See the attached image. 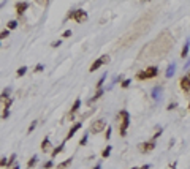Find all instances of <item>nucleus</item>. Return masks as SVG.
<instances>
[{
    "label": "nucleus",
    "instance_id": "nucleus-19",
    "mask_svg": "<svg viewBox=\"0 0 190 169\" xmlns=\"http://www.w3.org/2000/svg\"><path fill=\"white\" fill-rule=\"evenodd\" d=\"M111 149H112V147H111V145H108V147H106V149H104L103 152H101V156H103V158H108V156L111 155Z\"/></svg>",
    "mask_w": 190,
    "mask_h": 169
},
{
    "label": "nucleus",
    "instance_id": "nucleus-7",
    "mask_svg": "<svg viewBox=\"0 0 190 169\" xmlns=\"http://www.w3.org/2000/svg\"><path fill=\"white\" fill-rule=\"evenodd\" d=\"M139 149L142 150V152H150V150H154L155 149V141H147V142H144V144H141L139 145Z\"/></svg>",
    "mask_w": 190,
    "mask_h": 169
},
{
    "label": "nucleus",
    "instance_id": "nucleus-12",
    "mask_svg": "<svg viewBox=\"0 0 190 169\" xmlns=\"http://www.w3.org/2000/svg\"><path fill=\"white\" fill-rule=\"evenodd\" d=\"M162 92H163V89H162L160 86L158 87H154V90H152V98H154V100H160Z\"/></svg>",
    "mask_w": 190,
    "mask_h": 169
},
{
    "label": "nucleus",
    "instance_id": "nucleus-18",
    "mask_svg": "<svg viewBox=\"0 0 190 169\" xmlns=\"http://www.w3.org/2000/svg\"><path fill=\"white\" fill-rule=\"evenodd\" d=\"M36 161H38V156L33 155V156L27 161V167H33V166H36Z\"/></svg>",
    "mask_w": 190,
    "mask_h": 169
},
{
    "label": "nucleus",
    "instance_id": "nucleus-11",
    "mask_svg": "<svg viewBox=\"0 0 190 169\" xmlns=\"http://www.w3.org/2000/svg\"><path fill=\"white\" fill-rule=\"evenodd\" d=\"M79 106H81V100L78 98V100H74V103H73V106H71V109H70V117H73L74 114H76V111L79 109Z\"/></svg>",
    "mask_w": 190,
    "mask_h": 169
},
{
    "label": "nucleus",
    "instance_id": "nucleus-26",
    "mask_svg": "<svg viewBox=\"0 0 190 169\" xmlns=\"http://www.w3.org/2000/svg\"><path fill=\"white\" fill-rule=\"evenodd\" d=\"M14 160H16V155L13 153L11 156H10V158H8V166H11V164H14Z\"/></svg>",
    "mask_w": 190,
    "mask_h": 169
},
{
    "label": "nucleus",
    "instance_id": "nucleus-2",
    "mask_svg": "<svg viewBox=\"0 0 190 169\" xmlns=\"http://www.w3.org/2000/svg\"><path fill=\"white\" fill-rule=\"evenodd\" d=\"M157 74H158V68H157V67H147L146 70L138 71V74H136V79H139V81H144V79H152V78H155Z\"/></svg>",
    "mask_w": 190,
    "mask_h": 169
},
{
    "label": "nucleus",
    "instance_id": "nucleus-8",
    "mask_svg": "<svg viewBox=\"0 0 190 169\" xmlns=\"http://www.w3.org/2000/svg\"><path fill=\"white\" fill-rule=\"evenodd\" d=\"M27 8H28V3H27V2H19V3H16V13L21 16V14L25 13Z\"/></svg>",
    "mask_w": 190,
    "mask_h": 169
},
{
    "label": "nucleus",
    "instance_id": "nucleus-15",
    "mask_svg": "<svg viewBox=\"0 0 190 169\" xmlns=\"http://www.w3.org/2000/svg\"><path fill=\"white\" fill-rule=\"evenodd\" d=\"M174 71H176V63H171L169 67L166 68V78H171L174 74Z\"/></svg>",
    "mask_w": 190,
    "mask_h": 169
},
{
    "label": "nucleus",
    "instance_id": "nucleus-23",
    "mask_svg": "<svg viewBox=\"0 0 190 169\" xmlns=\"http://www.w3.org/2000/svg\"><path fill=\"white\" fill-rule=\"evenodd\" d=\"M16 27H17V21H10L8 22V30H13Z\"/></svg>",
    "mask_w": 190,
    "mask_h": 169
},
{
    "label": "nucleus",
    "instance_id": "nucleus-3",
    "mask_svg": "<svg viewBox=\"0 0 190 169\" xmlns=\"http://www.w3.org/2000/svg\"><path fill=\"white\" fill-rule=\"evenodd\" d=\"M68 17L70 19H74L76 22L82 24V22L87 21V13H86L84 10H73V11L68 13Z\"/></svg>",
    "mask_w": 190,
    "mask_h": 169
},
{
    "label": "nucleus",
    "instance_id": "nucleus-30",
    "mask_svg": "<svg viewBox=\"0 0 190 169\" xmlns=\"http://www.w3.org/2000/svg\"><path fill=\"white\" fill-rule=\"evenodd\" d=\"M43 68H44L43 65H41V63H38L36 67H35V71H36V73H40V71H43Z\"/></svg>",
    "mask_w": 190,
    "mask_h": 169
},
{
    "label": "nucleus",
    "instance_id": "nucleus-9",
    "mask_svg": "<svg viewBox=\"0 0 190 169\" xmlns=\"http://www.w3.org/2000/svg\"><path fill=\"white\" fill-rule=\"evenodd\" d=\"M82 127V123H74L71 128H70V131H68V134H66V138H65V141H68V139H71L73 136H74V133H76V131H78L79 128Z\"/></svg>",
    "mask_w": 190,
    "mask_h": 169
},
{
    "label": "nucleus",
    "instance_id": "nucleus-40",
    "mask_svg": "<svg viewBox=\"0 0 190 169\" xmlns=\"http://www.w3.org/2000/svg\"><path fill=\"white\" fill-rule=\"evenodd\" d=\"M13 169H19V164H14V166H13Z\"/></svg>",
    "mask_w": 190,
    "mask_h": 169
},
{
    "label": "nucleus",
    "instance_id": "nucleus-10",
    "mask_svg": "<svg viewBox=\"0 0 190 169\" xmlns=\"http://www.w3.org/2000/svg\"><path fill=\"white\" fill-rule=\"evenodd\" d=\"M10 93H11V89H10V87L3 89V92L0 93V101H2V103L8 101V100H10Z\"/></svg>",
    "mask_w": 190,
    "mask_h": 169
},
{
    "label": "nucleus",
    "instance_id": "nucleus-28",
    "mask_svg": "<svg viewBox=\"0 0 190 169\" xmlns=\"http://www.w3.org/2000/svg\"><path fill=\"white\" fill-rule=\"evenodd\" d=\"M104 79H106V76H101V78H100V81L97 82V89H101V84L104 82Z\"/></svg>",
    "mask_w": 190,
    "mask_h": 169
},
{
    "label": "nucleus",
    "instance_id": "nucleus-41",
    "mask_svg": "<svg viewBox=\"0 0 190 169\" xmlns=\"http://www.w3.org/2000/svg\"><path fill=\"white\" fill-rule=\"evenodd\" d=\"M187 78H188V79H190V71H188V74H187Z\"/></svg>",
    "mask_w": 190,
    "mask_h": 169
},
{
    "label": "nucleus",
    "instance_id": "nucleus-36",
    "mask_svg": "<svg viewBox=\"0 0 190 169\" xmlns=\"http://www.w3.org/2000/svg\"><path fill=\"white\" fill-rule=\"evenodd\" d=\"M52 167V161H48V163H44V169H51Z\"/></svg>",
    "mask_w": 190,
    "mask_h": 169
},
{
    "label": "nucleus",
    "instance_id": "nucleus-25",
    "mask_svg": "<svg viewBox=\"0 0 190 169\" xmlns=\"http://www.w3.org/2000/svg\"><path fill=\"white\" fill-rule=\"evenodd\" d=\"M130 82H131L130 79H124V81H122V84H120V87H122V89H127V87L130 86Z\"/></svg>",
    "mask_w": 190,
    "mask_h": 169
},
{
    "label": "nucleus",
    "instance_id": "nucleus-27",
    "mask_svg": "<svg viewBox=\"0 0 190 169\" xmlns=\"http://www.w3.org/2000/svg\"><path fill=\"white\" fill-rule=\"evenodd\" d=\"M0 166H2V167L8 166V158H0Z\"/></svg>",
    "mask_w": 190,
    "mask_h": 169
},
{
    "label": "nucleus",
    "instance_id": "nucleus-16",
    "mask_svg": "<svg viewBox=\"0 0 190 169\" xmlns=\"http://www.w3.org/2000/svg\"><path fill=\"white\" fill-rule=\"evenodd\" d=\"M103 93H104V90H103V89H98V90H97V93H95V95H93V97L90 98V101H89V103H93V101H97V100H98V98H100V97L103 95Z\"/></svg>",
    "mask_w": 190,
    "mask_h": 169
},
{
    "label": "nucleus",
    "instance_id": "nucleus-20",
    "mask_svg": "<svg viewBox=\"0 0 190 169\" xmlns=\"http://www.w3.org/2000/svg\"><path fill=\"white\" fill-rule=\"evenodd\" d=\"M27 73V67H21V68H17V71H16V74H17V78H21V76H24V74Z\"/></svg>",
    "mask_w": 190,
    "mask_h": 169
},
{
    "label": "nucleus",
    "instance_id": "nucleus-39",
    "mask_svg": "<svg viewBox=\"0 0 190 169\" xmlns=\"http://www.w3.org/2000/svg\"><path fill=\"white\" fill-rule=\"evenodd\" d=\"M93 169H101V166H100V164H97V166H95Z\"/></svg>",
    "mask_w": 190,
    "mask_h": 169
},
{
    "label": "nucleus",
    "instance_id": "nucleus-22",
    "mask_svg": "<svg viewBox=\"0 0 190 169\" xmlns=\"http://www.w3.org/2000/svg\"><path fill=\"white\" fill-rule=\"evenodd\" d=\"M8 35H10V30H8V29L2 30V32H0V40H5V38H8Z\"/></svg>",
    "mask_w": 190,
    "mask_h": 169
},
{
    "label": "nucleus",
    "instance_id": "nucleus-14",
    "mask_svg": "<svg viewBox=\"0 0 190 169\" xmlns=\"http://www.w3.org/2000/svg\"><path fill=\"white\" fill-rule=\"evenodd\" d=\"M49 147H51V141H49V138H44L43 142H41V150H43V152H48V150H49Z\"/></svg>",
    "mask_w": 190,
    "mask_h": 169
},
{
    "label": "nucleus",
    "instance_id": "nucleus-6",
    "mask_svg": "<svg viewBox=\"0 0 190 169\" xmlns=\"http://www.w3.org/2000/svg\"><path fill=\"white\" fill-rule=\"evenodd\" d=\"M179 86H180V89H182L187 95H190V79L185 76V78H180V81H179Z\"/></svg>",
    "mask_w": 190,
    "mask_h": 169
},
{
    "label": "nucleus",
    "instance_id": "nucleus-32",
    "mask_svg": "<svg viewBox=\"0 0 190 169\" xmlns=\"http://www.w3.org/2000/svg\"><path fill=\"white\" fill-rule=\"evenodd\" d=\"M62 36H63V38H70V36H71V30H65Z\"/></svg>",
    "mask_w": 190,
    "mask_h": 169
},
{
    "label": "nucleus",
    "instance_id": "nucleus-34",
    "mask_svg": "<svg viewBox=\"0 0 190 169\" xmlns=\"http://www.w3.org/2000/svg\"><path fill=\"white\" fill-rule=\"evenodd\" d=\"M2 117H3V119H8V117H10V109H3Z\"/></svg>",
    "mask_w": 190,
    "mask_h": 169
},
{
    "label": "nucleus",
    "instance_id": "nucleus-17",
    "mask_svg": "<svg viewBox=\"0 0 190 169\" xmlns=\"http://www.w3.org/2000/svg\"><path fill=\"white\" fill-rule=\"evenodd\" d=\"M62 150H63V142H62L59 147H55V149L52 150V152H51V156H52V158H54V156H57V155H59V153L62 152Z\"/></svg>",
    "mask_w": 190,
    "mask_h": 169
},
{
    "label": "nucleus",
    "instance_id": "nucleus-4",
    "mask_svg": "<svg viewBox=\"0 0 190 169\" xmlns=\"http://www.w3.org/2000/svg\"><path fill=\"white\" fill-rule=\"evenodd\" d=\"M109 60H111V57H109V55L108 54H104V55H101V57L98 59V60H95L92 65H90V68H89V71L90 73H93L95 70H98L100 67H101V65H106V63H109Z\"/></svg>",
    "mask_w": 190,
    "mask_h": 169
},
{
    "label": "nucleus",
    "instance_id": "nucleus-43",
    "mask_svg": "<svg viewBox=\"0 0 190 169\" xmlns=\"http://www.w3.org/2000/svg\"><path fill=\"white\" fill-rule=\"evenodd\" d=\"M188 111H190V105H188Z\"/></svg>",
    "mask_w": 190,
    "mask_h": 169
},
{
    "label": "nucleus",
    "instance_id": "nucleus-21",
    "mask_svg": "<svg viewBox=\"0 0 190 169\" xmlns=\"http://www.w3.org/2000/svg\"><path fill=\"white\" fill-rule=\"evenodd\" d=\"M68 164H71V158H66L65 161H63V163H60V164L57 166V167H59V169H65V167L68 166Z\"/></svg>",
    "mask_w": 190,
    "mask_h": 169
},
{
    "label": "nucleus",
    "instance_id": "nucleus-35",
    "mask_svg": "<svg viewBox=\"0 0 190 169\" xmlns=\"http://www.w3.org/2000/svg\"><path fill=\"white\" fill-rule=\"evenodd\" d=\"M160 134H162V130H158V131H157V133H155L154 136H152V141H155V139H157V138H158Z\"/></svg>",
    "mask_w": 190,
    "mask_h": 169
},
{
    "label": "nucleus",
    "instance_id": "nucleus-42",
    "mask_svg": "<svg viewBox=\"0 0 190 169\" xmlns=\"http://www.w3.org/2000/svg\"><path fill=\"white\" fill-rule=\"evenodd\" d=\"M130 169H141V167H130Z\"/></svg>",
    "mask_w": 190,
    "mask_h": 169
},
{
    "label": "nucleus",
    "instance_id": "nucleus-31",
    "mask_svg": "<svg viewBox=\"0 0 190 169\" xmlns=\"http://www.w3.org/2000/svg\"><path fill=\"white\" fill-rule=\"evenodd\" d=\"M86 144H87V136L81 138V141H79V145H86Z\"/></svg>",
    "mask_w": 190,
    "mask_h": 169
},
{
    "label": "nucleus",
    "instance_id": "nucleus-24",
    "mask_svg": "<svg viewBox=\"0 0 190 169\" xmlns=\"http://www.w3.org/2000/svg\"><path fill=\"white\" fill-rule=\"evenodd\" d=\"M36 123H38V122L35 120V122H32V125H30V127H28V128H27V133H28V134H30V133H32V131H33V130L36 128Z\"/></svg>",
    "mask_w": 190,
    "mask_h": 169
},
{
    "label": "nucleus",
    "instance_id": "nucleus-29",
    "mask_svg": "<svg viewBox=\"0 0 190 169\" xmlns=\"http://www.w3.org/2000/svg\"><path fill=\"white\" fill-rule=\"evenodd\" d=\"M104 138H106V139H109V138H111V127H108V128H106V131H104Z\"/></svg>",
    "mask_w": 190,
    "mask_h": 169
},
{
    "label": "nucleus",
    "instance_id": "nucleus-1",
    "mask_svg": "<svg viewBox=\"0 0 190 169\" xmlns=\"http://www.w3.org/2000/svg\"><path fill=\"white\" fill-rule=\"evenodd\" d=\"M119 117L122 119L120 120V125H119V134L120 136H125L127 134V128L130 125V114L127 111H120L119 112Z\"/></svg>",
    "mask_w": 190,
    "mask_h": 169
},
{
    "label": "nucleus",
    "instance_id": "nucleus-13",
    "mask_svg": "<svg viewBox=\"0 0 190 169\" xmlns=\"http://www.w3.org/2000/svg\"><path fill=\"white\" fill-rule=\"evenodd\" d=\"M188 48H190V40L187 38V41H185V44H184L182 51H180V57H182V59H185L187 55H188Z\"/></svg>",
    "mask_w": 190,
    "mask_h": 169
},
{
    "label": "nucleus",
    "instance_id": "nucleus-33",
    "mask_svg": "<svg viewBox=\"0 0 190 169\" xmlns=\"http://www.w3.org/2000/svg\"><path fill=\"white\" fill-rule=\"evenodd\" d=\"M11 103H13V98H10L8 101H5V109H10V106H11Z\"/></svg>",
    "mask_w": 190,
    "mask_h": 169
},
{
    "label": "nucleus",
    "instance_id": "nucleus-37",
    "mask_svg": "<svg viewBox=\"0 0 190 169\" xmlns=\"http://www.w3.org/2000/svg\"><path fill=\"white\" fill-rule=\"evenodd\" d=\"M174 108H176V103H169V105H168V111L174 109Z\"/></svg>",
    "mask_w": 190,
    "mask_h": 169
},
{
    "label": "nucleus",
    "instance_id": "nucleus-38",
    "mask_svg": "<svg viewBox=\"0 0 190 169\" xmlns=\"http://www.w3.org/2000/svg\"><path fill=\"white\" fill-rule=\"evenodd\" d=\"M51 46H52V48H59V46H60V41H54Z\"/></svg>",
    "mask_w": 190,
    "mask_h": 169
},
{
    "label": "nucleus",
    "instance_id": "nucleus-5",
    "mask_svg": "<svg viewBox=\"0 0 190 169\" xmlns=\"http://www.w3.org/2000/svg\"><path fill=\"white\" fill-rule=\"evenodd\" d=\"M106 128V120L104 119H98V120H95L93 123L90 125V133H101V131Z\"/></svg>",
    "mask_w": 190,
    "mask_h": 169
}]
</instances>
